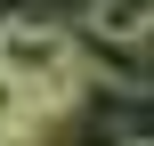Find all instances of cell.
Returning <instances> with one entry per match:
<instances>
[{
    "instance_id": "obj_1",
    "label": "cell",
    "mask_w": 154,
    "mask_h": 146,
    "mask_svg": "<svg viewBox=\"0 0 154 146\" xmlns=\"http://www.w3.org/2000/svg\"><path fill=\"white\" fill-rule=\"evenodd\" d=\"M65 57H73V33L65 24H49V16H0V73L32 81V73L65 65Z\"/></svg>"
},
{
    "instance_id": "obj_3",
    "label": "cell",
    "mask_w": 154,
    "mask_h": 146,
    "mask_svg": "<svg viewBox=\"0 0 154 146\" xmlns=\"http://www.w3.org/2000/svg\"><path fill=\"white\" fill-rule=\"evenodd\" d=\"M130 146H154V138H130Z\"/></svg>"
},
{
    "instance_id": "obj_2",
    "label": "cell",
    "mask_w": 154,
    "mask_h": 146,
    "mask_svg": "<svg viewBox=\"0 0 154 146\" xmlns=\"http://www.w3.org/2000/svg\"><path fill=\"white\" fill-rule=\"evenodd\" d=\"M89 33L97 41H146L154 33V0H89Z\"/></svg>"
}]
</instances>
